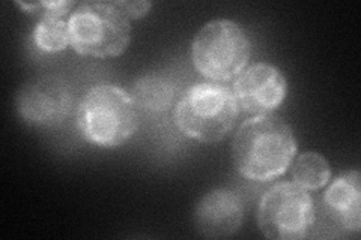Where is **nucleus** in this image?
<instances>
[{
  "label": "nucleus",
  "instance_id": "f257e3e1",
  "mask_svg": "<svg viewBox=\"0 0 361 240\" xmlns=\"http://www.w3.org/2000/svg\"><path fill=\"white\" fill-rule=\"evenodd\" d=\"M297 155V139L289 125L274 114L247 119L232 141L238 173L256 182L273 180L290 167Z\"/></svg>",
  "mask_w": 361,
  "mask_h": 240
},
{
  "label": "nucleus",
  "instance_id": "f03ea898",
  "mask_svg": "<svg viewBox=\"0 0 361 240\" xmlns=\"http://www.w3.org/2000/svg\"><path fill=\"white\" fill-rule=\"evenodd\" d=\"M77 128L98 147H118L139 127L137 106L126 90L113 84L89 89L77 108Z\"/></svg>",
  "mask_w": 361,
  "mask_h": 240
},
{
  "label": "nucleus",
  "instance_id": "7ed1b4c3",
  "mask_svg": "<svg viewBox=\"0 0 361 240\" xmlns=\"http://www.w3.org/2000/svg\"><path fill=\"white\" fill-rule=\"evenodd\" d=\"M240 113L233 90L216 82L191 86L175 108L179 131L200 143H217L233 128Z\"/></svg>",
  "mask_w": 361,
  "mask_h": 240
},
{
  "label": "nucleus",
  "instance_id": "20e7f679",
  "mask_svg": "<svg viewBox=\"0 0 361 240\" xmlns=\"http://www.w3.org/2000/svg\"><path fill=\"white\" fill-rule=\"evenodd\" d=\"M252 44L238 23L228 18L208 21L191 44L196 70L211 82L226 83L238 77L248 63Z\"/></svg>",
  "mask_w": 361,
  "mask_h": 240
},
{
  "label": "nucleus",
  "instance_id": "39448f33",
  "mask_svg": "<svg viewBox=\"0 0 361 240\" xmlns=\"http://www.w3.org/2000/svg\"><path fill=\"white\" fill-rule=\"evenodd\" d=\"M71 47L82 56L98 59L118 57L131 42L130 18L116 2H86L68 18Z\"/></svg>",
  "mask_w": 361,
  "mask_h": 240
},
{
  "label": "nucleus",
  "instance_id": "423d86ee",
  "mask_svg": "<svg viewBox=\"0 0 361 240\" xmlns=\"http://www.w3.org/2000/svg\"><path fill=\"white\" fill-rule=\"evenodd\" d=\"M314 224V204L307 189L295 182H280L261 198L257 225L273 240H300L309 236Z\"/></svg>",
  "mask_w": 361,
  "mask_h": 240
},
{
  "label": "nucleus",
  "instance_id": "0eeeda50",
  "mask_svg": "<svg viewBox=\"0 0 361 240\" xmlns=\"http://www.w3.org/2000/svg\"><path fill=\"white\" fill-rule=\"evenodd\" d=\"M20 118L35 127L53 128L61 125L73 108V90L66 80L45 74L29 80L17 95Z\"/></svg>",
  "mask_w": 361,
  "mask_h": 240
},
{
  "label": "nucleus",
  "instance_id": "6e6552de",
  "mask_svg": "<svg viewBox=\"0 0 361 240\" xmlns=\"http://www.w3.org/2000/svg\"><path fill=\"white\" fill-rule=\"evenodd\" d=\"M288 94V82L277 66L259 62L248 66L235 80L233 95L247 113L271 114L281 106Z\"/></svg>",
  "mask_w": 361,
  "mask_h": 240
},
{
  "label": "nucleus",
  "instance_id": "1a4fd4ad",
  "mask_svg": "<svg viewBox=\"0 0 361 240\" xmlns=\"http://www.w3.org/2000/svg\"><path fill=\"white\" fill-rule=\"evenodd\" d=\"M244 204L238 194L229 189H212L197 203L195 225L208 239H226L240 230Z\"/></svg>",
  "mask_w": 361,
  "mask_h": 240
},
{
  "label": "nucleus",
  "instance_id": "9d476101",
  "mask_svg": "<svg viewBox=\"0 0 361 240\" xmlns=\"http://www.w3.org/2000/svg\"><path fill=\"white\" fill-rule=\"evenodd\" d=\"M357 170L338 176L325 191L324 206L333 220L349 233L361 228V185Z\"/></svg>",
  "mask_w": 361,
  "mask_h": 240
},
{
  "label": "nucleus",
  "instance_id": "9b49d317",
  "mask_svg": "<svg viewBox=\"0 0 361 240\" xmlns=\"http://www.w3.org/2000/svg\"><path fill=\"white\" fill-rule=\"evenodd\" d=\"M131 96L142 110L163 113L173 104L176 86L167 75L149 72L135 80Z\"/></svg>",
  "mask_w": 361,
  "mask_h": 240
},
{
  "label": "nucleus",
  "instance_id": "f8f14e48",
  "mask_svg": "<svg viewBox=\"0 0 361 240\" xmlns=\"http://www.w3.org/2000/svg\"><path fill=\"white\" fill-rule=\"evenodd\" d=\"M292 182L307 191H316L324 188L330 182L331 168L326 159L321 153L306 152L297 156L292 161Z\"/></svg>",
  "mask_w": 361,
  "mask_h": 240
},
{
  "label": "nucleus",
  "instance_id": "ddd939ff",
  "mask_svg": "<svg viewBox=\"0 0 361 240\" xmlns=\"http://www.w3.org/2000/svg\"><path fill=\"white\" fill-rule=\"evenodd\" d=\"M33 41L45 53L63 51L71 45L70 25L63 20V15L42 11V17L33 29Z\"/></svg>",
  "mask_w": 361,
  "mask_h": 240
},
{
  "label": "nucleus",
  "instance_id": "4468645a",
  "mask_svg": "<svg viewBox=\"0 0 361 240\" xmlns=\"http://www.w3.org/2000/svg\"><path fill=\"white\" fill-rule=\"evenodd\" d=\"M118 6L123 11V14H126L130 20L131 18H140L143 15H146L149 13V9L152 8V4L148 2V0H145V2H116Z\"/></svg>",
  "mask_w": 361,
  "mask_h": 240
},
{
  "label": "nucleus",
  "instance_id": "2eb2a0df",
  "mask_svg": "<svg viewBox=\"0 0 361 240\" xmlns=\"http://www.w3.org/2000/svg\"><path fill=\"white\" fill-rule=\"evenodd\" d=\"M42 9L44 11H49V13H54V14H59V15H68L73 11V8L75 6L74 2H41Z\"/></svg>",
  "mask_w": 361,
  "mask_h": 240
},
{
  "label": "nucleus",
  "instance_id": "dca6fc26",
  "mask_svg": "<svg viewBox=\"0 0 361 240\" xmlns=\"http://www.w3.org/2000/svg\"><path fill=\"white\" fill-rule=\"evenodd\" d=\"M17 5H18L23 11H27V13H35V11H38V9L42 8L41 2H39V4H21V2H18Z\"/></svg>",
  "mask_w": 361,
  "mask_h": 240
}]
</instances>
